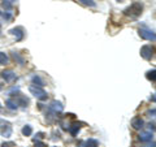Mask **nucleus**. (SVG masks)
Masks as SVG:
<instances>
[{
    "mask_svg": "<svg viewBox=\"0 0 156 147\" xmlns=\"http://www.w3.org/2000/svg\"><path fill=\"white\" fill-rule=\"evenodd\" d=\"M152 137L154 134L151 133V131H142V133L139 134V139L142 141V142H151V139H152Z\"/></svg>",
    "mask_w": 156,
    "mask_h": 147,
    "instance_id": "nucleus-11",
    "label": "nucleus"
},
{
    "mask_svg": "<svg viewBox=\"0 0 156 147\" xmlns=\"http://www.w3.org/2000/svg\"><path fill=\"white\" fill-rule=\"evenodd\" d=\"M14 102H16L17 106H22V107H27V104H29V99L25 98V96H22L21 94L17 95V98L14 99Z\"/></svg>",
    "mask_w": 156,
    "mask_h": 147,
    "instance_id": "nucleus-9",
    "label": "nucleus"
},
{
    "mask_svg": "<svg viewBox=\"0 0 156 147\" xmlns=\"http://www.w3.org/2000/svg\"><path fill=\"white\" fill-rule=\"evenodd\" d=\"M8 56H7V53H4V52H0V65H5L8 64Z\"/></svg>",
    "mask_w": 156,
    "mask_h": 147,
    "instance_id": "nucleus-14",
    "label": "nucleus"
},
{
    "mask_svg": "<svg viewBox=\"0 0 156 147\" xmlns=\"http://www.w3.org/2000/svg\"><path fill=\"white\" fill-rule=\"evenodd\" d=\"M29 91H30L35 98H38V99H41V100H46L47 99V92L43 90L42 87L30 86V87H29Z\"/></svg>",
    "mask_w": 156,
    "mask_h": 147,
    "instance_id": "nucleus-2",
    "label": "nucleus"
},
{
    "mask_svg": "<svg viewBox=\"0 0 156 147\" xmlns=\"http://www.w3.org/2000/svg\"><path fill=\"white\" fill-rule=\"evenodd\" d=\"M33 133V129H31V126L30 125H26V126H23V129H22V134L23 135H31Z\"/></svg>",
    "mask_w": 156,
    "mask_h": 147,
    "instance_id": "nucleus-17",
    "label": "nucleus"
},
{
    "mask_svg": "<svg viewBox=\"0 0 156 147\" xmlns=\"http://www.w3.org/2000/svg\"><path fill=\"white\" fill-rule=\"evenodd\" d=\"M0 109H2V107H0Z\"/></svg>",
    "mask_w": 156,
    "mask_h": 147,
    "instance_id": "nucleus-29",
    "label": "nucleus"
},
{
    "mask_svg": "<svg viewBox=\"0 0 156 147\" xmlns=\"http://www.w3.org/2000/svg\"><path fill=\"white\" fill-rule=\"evenodd\" d=\"M11 34H12V35H14L16 41H21V39L23 38V30H22V27H14V29H12Z\"/></svg>",
    "mask_w": 156,
    "mask_h": 147,
    "instance_id": "nucleus-8",
    "label": "nucleus"
},
{
    "mask_svg": "<svg viewBox=\"0 0 156 147\" xmlns=\"http://www.w3.org/2000/svg\"><path fill=\"white\" fill-rule=\"evenodd\" d=\"M0 14H2V12H0Z\"/></svg>",
    "mask_w": 156,
    "mask_h": 147,
    "instance_id": "nucleus-30",
    "label": "nucleus"
},
{
    "mask_svg": "<svg viewBox=\"0 0 156 147\" xmlns=\"http://www.w3.org/2000/svg\"><path fill=\"white\" fill-rule=\"evenodd\" d=\"M139 35H140V38L146 39V41H152V42H155V39H156L155 33L151 31V30H147V29H139Z\"/></svg>",
    "mask_w": 156,
    "mask_h": 147,
    "instance_id": "nucleus-4",
    "label": "nucleus"
},
{
    "mask_svg": "<svg viewBox=\"0 0 156 147\" xmlns=\"http://www.w3.org/2000/svg\"><path fill=\"white\" fill-rule=\"evenodd\" d=\"M13 57H14V60H17V61L20 63V64H23V59H22L21 56H20L18 53L14 52V53H13Z\"/></svg>",
    "mask_w": 156,
    "mask_h": 147,
    "instance_id": "nucleus-21",
    "label": "nucleus"
},
{
    "mask_svg": "<svg viewBox=\"0 0 156 147\" xmlns=\"http://www.w3.org/2000/svg\"><path fill=\"white\" fill-rule=\"evenodd\" d=\"M42 138H44V133H38L35 135V138H34V141H37V139H42Z\"/></svg>",
    "mask_w": 156,
    "mask_h": 147,
    "instance_id": "nucleus-25",
    "label": "nucleus"
},
{
    "mask_svg": "<svg viewBox=\"0 0 156 147\" xmlns=\"http://www.w3.org/2000/svg\"><path fill=\"white\" fill-rule=\"evenodd\" d=\"M3 8L5 9L7 12H12V4L9 2H3Z\"/></svg>",
    "mask_w": 156,
    "mask_h": 147,
    "instance_id": "nucleus-20",
    "label": "nucleus"
},
{
    "mask_svg": "<svg viewBox=\"0 0 156 147\" xmlns=\"http://www.w3.org/2000/svg\"><path fill=\"white\" fill-rule=\"evenodd\" d=\"M8 2H17V0H8Z\"/></svg>",
    "mask_w": 156,
    "mask_h": 147,
    "instance_id": "nucleus-27",
    "label": "nucleus"
},
{
    "mask_svg": "<svg viewBox=\"0 0 156 147\" xmlns=\"http://www.w3.org/2000/svg\"><path fill=\"white\" fill-rule=\"evenodd\" d=\"M86 147H99V143H98V141L96 139H87L86 142Z\"/></svg>",
    "mask_w": 156,
    "mask_h": 147,
    "instance_id": "nucleus-15",
    "label": "nucleus"
},
{
    "mask_svg": "<svg viewBox=\"0 0 156 147\" xmlns=\"http://www.w3.org/2000/svg\"><path fill=\"white\" fill-rule=\"evenodd\" d=\"M0 90H2V85H0Z\"/></svg>",
    "mask_w": 156,
    "mask_h": 147,
    "instance_id": "nucleus-28",
    "label": "nucleus"
},
{
    "mask_svg": "<svg viewBox=\"0 0 156 147\" xmlns=\"http://www.w3.org/2000/svg\"><path fill=\"white\" fill-rule=\"evenodd\" d=\"M78 2H81L83 5L87 7H95V2H92V0H78Z\"/></svg>",
    "mask_w": 156,
    "mask_h": 147,
    "instance_id": "nucleus-19",
    "label": "nucleus"
},
{
    "mask_svg": "<svg viewBox=\"0 0 156 147\" xmlns=\"http://www.w3.org/2000/svg\"><path fill=\"white\" fill-rule=\"evenodd\" d=\"M146 77H147V80L155 82V80H156V70H155V69H152V70L147 72V74H146Z\"/></svg>",
    "mask_w": 156,
    "mask_h": 147,
    "instance_id": "nucleus-16",
    "label": "nucleus"
},
{
    "mask_svg": "<svg viewBox=\"0 0 156 147\" xmlns=\"http://www.w3.org/2000/svg\"><path fill=\"white\" fill-rule=\"evenodd\" d=\"M140 56L146 60H151L154 57V47L151 46H143L140 48Z\"/></svg>",
    "mask_w": 156,
    "mask_h": 147,
    "instance_id": "nucleus-3",
    "label": "nucleus"
},
{
    "mask_svg": "<svg viewBox=\"0 0 156 147\" xmlns=\"http://www.w3.org/2000/svg\"><path fill=\"white\" fill-rule=\"evenodd\" d=\"M50 111L53 112V113H61L62 111H64V106H62V103L57 102V100H53L50 106Z\"/></svg>",
    "mask_w": 156,
    "mask_h": 147,
    "instance_id": "nucleus-5",
    "label": "nucleus"
},
{
    "mask_svg": "<svg viewBox=\"0 0 156 147\" xmlns=\"http://www.w3.org/2000/svg\"><path fill=\"white\" fill-rule=\"evenodd\" d=\"M3 17L5 18L7 21H9V20L12 18V14H11V12H7V13H4V14H3Z\"/></svg>",
    "mask_w": 156,
    "mask_h": 147,
    "instance_id": "nucleus-24",
    "label": "nucleus"
},
{
    "mask_svg": "<svg viewBox=\"0 0 156 147\" xmlns=\"http://www.w3.org/2000/svg\"><path fill=\"white\" fill-rule=\"evenodd\" d=\"M69 131H70V134L72 135H76L77 133H78V130L81 129V124L80 122H74V124H72V125H69Z\"/></svg>",
    "mask_w": 156,
    "mask_h": 147,
    "instance_id": "nucleus-12",
    "label": "nucleus"
},
{
    "mask_svg": "<svg viewBox=\"0 0 156 147\" xmlns=\"http://www.w3.org/2000/svg\"><path fill=\"white\" fill-rule=\"evenodd\" d=\"M142 4L140 3H133L129 8H126L124 13L126 14V16H130L131 18H136V17H139L140 14H142Z\"/></svg>",
    "mask_w": 156,
    "mask_h": 147,
    "instance_id": "nucleus-1",
    "label": "nucleus"
},
{
    "mask_svg": "<svg viewBox=\"0 0 156 147\" xmlns=\"http://www.w3.org/2000/svg\"><path fill=\"white\" fill-rule=\"evenodd\" d=\"M2 77L4 78V80H5V82H13V81L17 80L16 73H14L13 70H11V69L2 72Z\"/></svg>",
    "mask_w": 156,
    "mask_h": 147,
    "instance_id": "nucleus-6",
    "label": "nucleus"
},
{
    "mask_svg": "<svg viewBox=\"0 0 156 147\" xmlns=\"http://www.w3.org/2000/svg\"><path fill=\"white\" fill-rule=\"evenodd\" d=\"M33 83L38 85V87H42L43 86V81L41 80V77H39V76H34L33 77Z\"/></svg>",
    "mask_w": 156,
    "mask_h": 147,
    "instance_id": "nucleus-18",
    "label": "nucleus"
},
{
    "mask_svg": "<svg viewBox=\"0 0 156 147\" xmlns=\"http://www.w3.org/2000/svg\"><path fill=\"white\" fill-rule=\"evenodd\" d=\"M2 147H16V145H14V142H4L2 143Z\"/></svg>",
    "mask_w": 156,
    "mask_h": 147,
    "instance_id": "nucleus-22",
    "label": "nucleus"
},
{
    "mask_svg": "<svg viewBox=\"0 0 156 147\" xmlns=\"http://www.w3.org/2000/svg\"><path fill=\"white\" fill-rule=\"evenodd\" d=\"M5 106L8 107L9 109H13V111H14V109H17V107H18V106L16 104V102H14L13 99H8V100L5 102Z\"/></svg>",
    "mask_w": 156,
    "mask_h": 147,
    "instance_id": "nucleus-13",
    "label": "nucleus"
},
{
    "mask_svg": "<svg viewBox=\"0 0 156 147\" xmlns=\"http://www.w3.org/2000/svg\"><path fill=\"white\" fill-rule=\"evenodd\" d=\"M34 147H47V145H46V143H43V142L35 141V145H34Z\"/></svg>",
    "mask_w": 156,
    "mask_h": 147,
    "instance_id": "nucleus-23",
    "label": "nucleus"
},
{
    "mask_svg": "<svg viewBox=\"0 0 156 147\" xmlns=\"http://www.w3.org/2000/svg\"><path fill=\"white\" fill-rule=\"evenodd\" d=\"M143 125H144V122H143V120L140 119V117H134V119L131 120V126H133L134 129H136V130L142 129Z\"/></svg>",
    "mask_w": 156,
    "mask_h": 147,
    "instance_id": "nucleus-7",
    "label": "nucleus"
},
{
    "mask_svg": "<svg viewBox=\"0 0 156 147\" xmlns=\"http://www.w3.org/2000/svg\"><path fill=\"white\" fill-rule=\"evenodd\" d=\"M2 135L3 137H5V138H8V137H11L12 135V126L9 125V124H4L2 126Z\"/></svg>",
    "mask_w": 156,
    "mask_h": 147,
    "instance_id": "nucleus-10",
    "label": "nucleus"
},
{
    "mask_svg": "<svg viewBox=\"0 0 156 147\" xmlns=\"http://www.w3.org/2000/svg\"><path fill=\"white\" fill-rule=\"evenodd\" d=\"M78 147H86V143H85V142H81V143L78 145Z\"/></svg>",
    "mask_w": 156,
    "mask_h": 147,
    "instance_id": "nucleus-26",
    "label": "nucleus"
}]
</instances>
